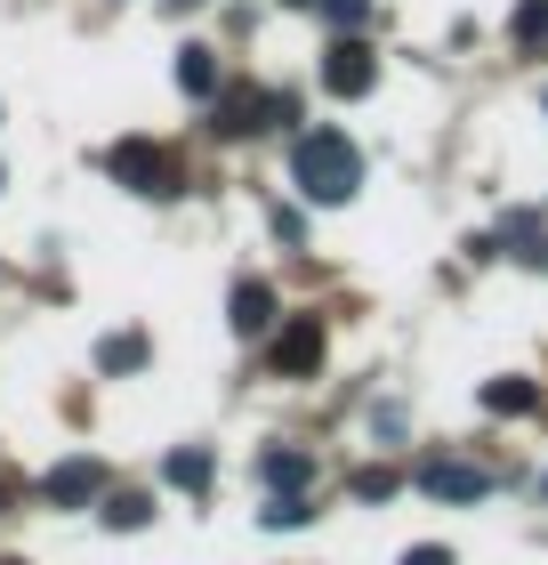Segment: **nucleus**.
I'll return each mask as SVG.
<instances>
[{
	"mask_svg": "<svg viewBox=\"0 0 548 565\" xmlns=\"http://www.w3.org/2000/svg\"><path fill=\"white\" fill-rule=\"evenodd\" d=\"M291 178H299L307 202H323V211H331V202H347L363 186V153H355L347 130H307L291 146Z\"/></svg>",
	"mask_w": 548,
	"mask_h": 565,
	"instance_id": "nucleus-1",
	"label": "nucleus"
},
{
	"mask_svg": "<svg viewBox=\"0 0 548 565\" xmlns=\"http://www.w3.org/2000/svg\"><path fill=\"white\" fill-rule=\"evenodd\" d=\"M106 170L121 178L129 194H153V202L186 194V170H178V153H170V146H153V138H121V146L106 153Z\"/></svg>",
	"mask_w": 548,
	"mask_h": 565,
	"instance_id": "nucleus-2",
	"label": "nucleus"
},
{
	"mask_svg": "<svg viewBox=\"0 0 548 565\" xmlns=\"http://www.w3.org/2000/svg\"><path fill=\"white\" fill-rule=\"evenodd\" d=\"M323 89H331V97H372V89H379V49L355 41V33H339L331 57H323Z\"/></svg>",
	"mask_w": 548,
	"mask_h": 565,
	"instance_id": "nucleus-3",
	"label": "nucleus"
},
{
	"mask_svg": "<svg viewBox=\"0 0 548 565\" xmlns=\"http://www.w3.org/2000/svg\"><path fill=\"white\" fill-rule=\"evenodd\" d=\"M267 364L282 372V380H307L323 364V323L315 316H291V323H275V340H267Z\"/></svg>",
	"mask_w": 548,
	"mask_h": 565,
	"instance_id": "nucleus-4",
	"label": "nucleus"
},
{
	"mask_svg": "<svg viewBox=\"0 0 548 565\" xmlns=\"http://www.w3.org/2000/svg\"><path fill=\"white\" fill-rule=\"evenodd\" d=\"M41 493L57 501V509H89V501H106V460H89V452L57 460V469L41 477Z\"/></svg>",
	"mask_w": 548,
	"mask_h": 565,
	"instance_id": "nucleus-5",
	"label": "nucleus"
},
{
	"mask_svg": "<svg viewBox=\"0 0 548 565\" xmlns=\"http://www.w3.org/2000/svg\"><path fill=\"white\" fill-rule=\"evenodd\" d=\"M275 121V97L267 89H218L211 97V130L218 138H250V130H267Z\"/></svg>",
	"mask_w": 548,
	"mask_h": 565,
	"instance_id": "nucleus-6",
	"label": "nucleus"
},
{
	"mask_svg": "<svg viewBox=\"0 0 548 565\" xmlns=\"http://www.w3.org/2000/svg\"><path fill=\"white\" fill-rule=\"evenodd\" d=\"M226 307H234V331H243V340H267V331L282 323V316H275V282H258V275L234 282V299H226Z\"/></svg>",
	"mask_w": 548,
	"mask_h": 565,
	"instance_id": "nucleus-7",
	"label": "nucleus"
},
{
	"mask_svg": "<svg viewBox=\"0 0 548 565\" xmlns=\"http://www.w3.org/2000/svg\"><path fill=\"white\" fill-rule=\"evenodd\" d=\"M420 484H428L436 501H484V493H492V469H468V460H428Z\"/></svg>",
	"mask_w": 548,
	"mask_h": 565,
	"instance_id": "nucleus-8",
	"label": "nucleus"
},
{
	"mask_svg": "<svg viewBox=\"0 0 548 565\" xmlns=\"http://www.w3.org/2000/svg\"><path fill=\"white\" fill-rule=\"evenodd\" d=\"M258 477H267L275 493H307V484H315V452H299V445H275L267 460H258Z\"/></svg>",
	"mask_w": 548,
	"mask_h": 565,
	"instance_id": "nucleus-9",
	"label": "nucleus"
},
{
	"mask_svg": "<svg viewBox=\"0 0 548 565\" xmlns=\"http://www.w3.org/2000/svg\"><path fill=\"white\" fill-rule=\"evenodd\" d=\"M178 89L186 97H218V49H178Z\"/></svg>",
	"mask_w": 548,
	"mask_h": 565,
	"instance_id": "nucleus-10",
	"label": "nucleus"
},
{
	"mask_svg": "<svg viewBox=\"0 0 548 565\" xmlns=\"http://www.w3.org/2000/svg\"><path fill=\"white\" fill-rule=\"evenodd\" d=\"M533 404H540V388H533V380H484V413H508V420H525L533 413Z\"/></svg>",
	"mask_w": 548,
	"mask_h": 565,
	"instance_id": "nucleus-11",
	"label": "nucleus"
},
{
	"mask_svg": "<svg viewBox=\"0 0 548 565\" xmlns=\"http://www.w3.org/2000/svg\"><path fill=\"white\" fill-rule=\"evenodd\" d=\"M162 477L178 484V493H202V484H211V452H202V445H178V452L162 460Z\"/></svg>",
	"mask_w": 548,
	"mask_h": 565,
	"instance_id": "nucleus-12",
	"label": "nucleus"
},
{
	"mask_svg": "<svg viewBox=\"0 0 548 565\" xmlns=\"http://www.w3.org/2000/svg\"><path fill=\"white\" fill-rule=\"evenodd\" d=\"M146 364V331H114V340H97V372H138Z\"/></svg>",
	"mask_w": 548,
	"mask_h": 565,
	"instance_id": "nucleus-13",
	"label": "nucleus"
},
{
	"mask_svg": "<svg viewBox=\"0 0 548 565\" xmlns=\"http://www.w3.org/2000/svg\"><path fill=\"white\" fill-rule=\"evenodd\" d=\"M146 518H153L146 493H106V525H114V533H138Z\"/></svg>",
	"mask_w": 548,
	"mask_h": 565,
	"instance_id": "nucleus-14",
	"label": "nucleus"
},
{
	"mask_svg": "<svg viewBox=\"0 0 548 565\" xmlns=\"http://www.w3.org/2000/svg\"><path fill=\"white\" fill-rule=\"evenodd\" d=\"M258 518H267L275 533H291V525H307V518H315V501H307V493H275L267 509H258Z\"/></svg>",
	"mask_w": 548,
	"mask_h": 565,
	"instance_id": "nucleus-15",
	"label": "nucleus"
},
{
	"mask_svg": "<svg viewBox=\"0 0 548 565\" xmlns=\"http://www.w3.org/2000/svg\"><path fill=\"white\" fill-rule=\"evenodd\" d=\"M516 41H525V49L548 41V0H525V9H516Z\"/></svg>",
	"mask_w": 548,
	"mask_h": 565,
	"instance_id": "nucleus-16",
	"label": "nucleus"
},
{
	"mask_svg": "<svg viewBox=\"0 0 548 565\" xmlns=\"http://www.w3.org/2000/svg\"><path fill=\"white\" fill-rule=\"evenodd\" d=\"M323 17L339 33H363V24H372V0H323Z\"/></svg>",
	"mask_w": 548,
	"mask_h": 565,
	"instance_id": "nucleus-17",
	"label": "nucleus"
},
{
	"mask_svg": "<svg viewBox=\"0 0 548 565\" xmlns=\"http://www.w3.org/2000/svg\"><path fill=\"white\" fill-rule=\"evenodd\" d=\"M396 469H355V501H387V493H396Z\"/></svg>",
	"mask_w": 548,
	"mask_h": 565,
	"instance_id": "nucleus-18",
	"label": "nucleus"
},
{
	"mask_svg": "<svg viewBox=\"0 0 548 565\" xmlns=\"http://www.w3.org/2000/svg\"><path fill=\"white\" fill-rule=\"evenodd\" d=\"M404 565H460L452 550H436V542H420V550H404Z\"/></svg>",
	"mask_w": 548,
	"mask_h": 565,
	"instance_id": "nucleus-19",
	"label": "nucleus"
},
{
	"mask_svg": "<svg viewBox=\"0 0 548 565\" xmlns=\"http://www.w3.org/2000/svg\"><path fill=\"white\" fill-rule=\"evenodd\" d=\"M170 9H202V0H170Z\"/></svg>",
	"mask_w": 548,
	"mask_h": 565,
	"instance_id": "nucleus-20",
	"label": "nucleus"
},
{
	"mask_svg": "<svg viewBox=\"0 0 548 565\" xmlns=\"http://www.w3.org/2000/svg\"><path fill=\"white\" fill-rule=\"evenodd\" d=\"M291 9H315V0H291Z\"/></svg>",
	"mask_w": 548,
	"mask_h": 565,
	"instance_id": "nucleus-21",
	"label": "nucleus"
},
{
	"mask_svg": "<svg viewBox=\"0 0 548 565\" xmlns=\"http://www.w3.org/2000/svg\"><path fill=\"white\" fill-rule=\"evenodd\" d=\"M0 501H9V484H0Z\"/></svg>",
	"mask_w": 548,
	"mask_h": 565,
	"instance_id": "nucleus-22",
	"label": "nucleus"
},
{
	"mask_svg": "<svg viewBox=\"0 0 548 565\" xmlns=\"http://www.w3.org/2000/svg\"><path fill=\"white\" fill-rule=\"evenodd\" d=\"M540 493H548V477H540Z\"/></svg>",
	"mask_w": 548,
	"mask_h": 565,
	"instance_id": "nucleus-23",
	"label": "nucleus"
},
{
	"mask_svg": "<svg viewBox=\"0 0 548 565\" xmlns=\"http://www.w3.org/2000/svg\"><path fill=\"white\" fill-rule=\"evenodd\" d=\"M9 565H24V557H9Z\"/></svg>",
	"mask_w": 548,
	"mask_h": 565,
	"instance_id": "nucleus-24",
	"label": "nucleus"
},
{
	"mask_svg": "<svg viewBox=\"0 0 548 565\" xmlns=\"http://www.w3.org/2000/svg\"><path fill=\"white\" fill-rule=\"evenodd\" d=\"M0 186H9V178H0Z\"/></svg>",
	"mask_w": 548,
	"mask_h": 565,
	"instance_id": "nucleus-25",
	"label": "nucleus"
}]
</instances>
